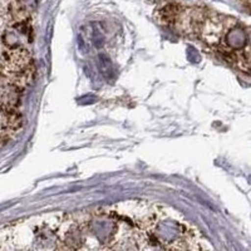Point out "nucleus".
Wrapping results in <instances>:
<instances>
[{
    "label": "nucleus",
    "mask_w": 251,
    "mask_h": 251,
    "mask_svg": "<svg viewBox=\"0 0 251 251\" xmlns=\"http://www.w3.org/2000/svg\"><path fill=\"white\" fill-rule=\"evenodd\" d=\"M240 1H241V3H243V5L245 6L249 12L251 13V0H240Z\"/></svg>",
    "instance_id": "f257e3e1"
}]
</instances>
